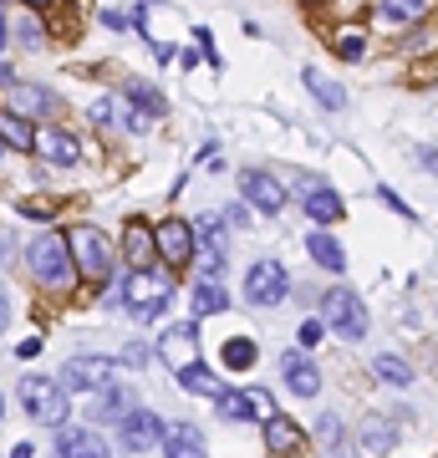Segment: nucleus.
I'll return each instance as SVG.
<instances>
[{"instance_id": "f257e3e1", "label": "nucleus", "mask_w": 438, "mask_h": 458, "mask_svg": "<svg viewBox=\"0 0 438 458\" xmlns=\"http://www.w3.org/2000/svg\"><path fill=\"white\" fill-rule=\"evenodd\" d=\"M31 276L51 291H72L77 285V260H72V245H66V234H36L31 240Z\"/></svg>"}, {"instance_id": "f03ea898", "label": "nucleus", "mask_w": 438, "mask_h": 458, "mask_svg": "<svg viewBox=\"0 0 438 458\" xmlns=\"http://www.w3.org/2000/svg\"><path fill=\"white\" fill-rule=\"evenodd\" d=\"M123 301H128V311L138 327L148 321H159L168 311V301H174V280L163 276V270H133L128 285H123Z\"/></svg>"}, {"instance_id": "7ed1b4c3", "label": "nucleus", "mask_w": 438, "mask_h": 458, "mask_svg": "<svg viewBox=\"0 0 438 458\" xmlns=\"http://www.w3.org/2000/svg\"><path fill=\"white\" fill-rule=\"evenodd\" d=\"M21 408L31 412L41 428H62L72 412V393H66L56 377H26L21 382Z\"/></svg>"}, {"instance_id": "20e7f679", "label": "nucleus", "mask_w": 438, "mask_h": 458, "mask_svg": "<svg viewBox=\"0 0 438 458\" xmlns=\"http://www.w3.org/2000/svg\"><path fill=\"white\" fill-rule=\"evenodd\" d=\"M66 245H72V260H77V276L87 280H107L113 276V245L102 240V229L98 225H77L72 234H66Z\"/></svg>"}, {"instance_id": "39448f33", "label": "nucleus", "mask_w": 438, "mask_h": 458, "mask_svg": "<svg viewBox=\"0 0 438 458\" xmlns=\"http://www.w3.org/2000/svg\"><path fill=\"white\" fill-rule=\"evenodd\" d=\"M322 321L337 336H347V342H362L367 336V311H362V295L347 291V285H337V291L322 295Z\"/></svg>"}, {"instance_id": "423d86ee", "label": "nucleus", "mask_w": 438, "mask_h": 458, "mask_svg": "<svg viewBox=\"0 0 438 458\" xmlns=\"http://www.w3.org/2000/svg\"><path fill=\"white\" fill-rule=\"evenodd\" d=\"M286 291H291V280H286V265L280 260L250 265V276H245V301H250V306H280Z\"/></svg>"}, {"instance_id": "0eeeda50", "label": "nucleus", "mask_w": 438, "mask_h": 458, "mask_svg": "<svg viewBox=\"0 0 438 458\" xmlns=\"http://www.w3.org/2000/svg\"><path fill=\"white\" fill-rule=\"evenodd\" d=\"M117 377V361L107 357H72L62 367V387L66 393H102V387H113Z\"/></svg>"}, {"instance_id": "6e6552de", "label": "nucleus", "mask_w": 438, "mask_h": 458, "mask_svg": "<svg viewBox=\"0 0 438 458\" xmlns=\"http://www.w3.org/2000/svg\"><path fill=\"white\" fill-rule=\"evenodd\" d=\"M214 408H219L225 423H245V418H271L276 403H271V393H260V387H225V393L214 397Z\"/></svg>"}, {"instance_id": "1a4fd4ad", "label": "nucleus", "mask_w": 438, "mask_h": 458, "mask_svg": "<svg viewBox=\"0 0 438 458\" xmlns=\"http://www.w3.org/2000/svg\"><path fill=\"white\" fill-rule=\"evenodd\" d=\"M117 443L128 448V454H148L153 443H163V418L148 408H133L123 423H117Z\"/></svg>"}, {"instance_id": "9d476101", "label": "nucleus", "mask_w": 438, "mask_h": 458, "mask_svg": "<svg viewBox=\"0 0 438 458\" xmlns=\"http://www.w3.org/2000/svg\"><path fill=\"white\" fill-rule=\"evenodd\" d=\"M153 240H159V255L163 265H189L194 260V225H184V219H163L159 229H153Z\"/></svg>"}, {"instance_id": "9b49d317", "label": "nucleus", "mask_w": 438, "mask_h": 458, "mask_svg": "<svg viewBox=\"0 0 438 458\" xmlns=\"http://www.w3.org/2000/svg\"><path fill=\"white\" fill-rule=\"evenodd\" d=\"M240 194H245V204H255L260 214H280L286 209V189H280L271 174H260V168H245L240 174Z\"/></svg>"}, {"instance_id": "f8f14e48", "label": "nucleus", "mask_w": 438, "mask_h": 458, "mask_svg": "<svg viewBox=\"0 0 438 458\" xmlns=\"http://www.w3.org/2000/svg\"><path fill=\"white\" fill-rule=\"evenodd\" d=\"M194 245L204 250V276H225V225H219V214H199L194 219Z\"/></svg>"}, {"instance_id": "ddd939ff", "label": "nucleus", "mask_w": 438, "mask_h": 458, "mask_svg": "<svg viewBox=\"0 0 438 458\" xmlns=\"http://www.w3.org/2000/svg\"><path fill=\"white\" fill-rule=\"evenodd\" d=\"M159 352H163V361H168L174 372L194 367V361H199V327H194V321L168 327V331H163V342H159Z\"/></svg>"}, {"instance_id": "4468645a", "label": "nucleus", "mask_w": 438, "mask_h": 458, "mask_svg": "<svg viewBox=\"0 0 438 458\" xmlns=\"http://www.w3.org/2000/svg\"><path fill=\"white\" fill-rule=\"evenodd\" d=\"M5 107L21 117H47V113H56V92L36 87V82H5Z\"/></svg>"}, {"instance_id": "2eb2a0df", "label": "nucleus", "mask_w": 438, "mask_h": 458, "mask_svg": "<svg viewBox=\"0 0 438 458\" xmlns=\"http://www.w3.org/2000/svg\"><path fill=\"white\" fill-rule=\"evenodd\" d=\"M56 458H113V448L102 443L98 428H66L56 433Z\"/></svg>"}, {"instance_id": "dca6fc26", "label": "nucleus", "mask_w": 438, "mask_h": 458, "mask_svg": "<svg viewBox=\"0 0 438 458\" xmlns=\"http://www.w3.org/2000/svg\"><path fill=\"white\" fill-rule=\"evenodd\" d=\"M280 377H286V387H291L296 397L322 393V372H316V361L301 357V352H286V357H280Z\"/></svg>"}, {"instance_id": "f3484780", "label": "nucleus", "mask_w": 438, "mask_h": 458, "mask_svg": "<svg viewBox=\"0 0 438 458\" xmlns=\"http://www.w3.org/2000/svg\"><path fill=\"white\" fill-rule=\"evenodd\" d=\"M210 448H204V433H199L194 423H174L163 428V458H204Z\"/></svg>"}, {"instance_id": "a211bd4d", "label": "nucleus", "mask_w": 438, "mask_h": 458, "mask_svg": "<svg viewBox=\"0 0 438 458\" xmlns=\"http://www.w3.org/2000/svg\"><path fill=\"white\" fill-rule=\"evenodd\" d=\"M36 153H41V158H47L51 168H72L82 158V148H77V138H72V132H41V138H36Z\"/></svg>"}, {"instance_id": "6ab92c4d", "label": "nucleus", "mask_w": 438, "mask_h": 458, "mask_svg": "<svg viewBox=\"0 0 438 458\" xmlns=\"http://www.w3.org/2000/svg\"><path fill=\"white\" fill-rule=\"evenodd\" d=\"M265 448H271L276 458L296 454V448H301V423H291V418L271 412V418H265Z\"/></svg>"}, {"instance_id": "aec40b11", "label": "nucleus", "mask_w": 438, "mask_h": 458, "mask_svg": "<svg viewBox=\"0 0 438 458\" xmlns=\"http://www.w3.org/2000/svg\"><path fill=\"white\" fill-rule=\"evenodd\" d=\"M301 82H306V92H311L316 102H322L326 113H341V107H347V92H341V82H331L326 72H316V66H306V72H301Z\"/></svg>"}, {"instance_id": "412c9836", "label": "nucleus", "mask_w": 438, "mask_h": 458, "mask_svg": "<svg viewBox=\"0 0 438 458\" xmlns=\"http://www.w3.org/2000/svg\"><path fill=\"white\" fill-rule=\"evenodd\" d=\"M123 250H128L133 270H148V265H153V255H159V240H153V229H143L138 219H133L128 234H123Z\"/></svg>"}, {"instance_id": "4be33fe9", "label": "nucleus", "mask_w": 438, "mask_h": 458, "mask_svg": "<svg viewBox=\"0 0 438 458\" xmlns=\"http://www.w3.org/2000/svg\"><path fill=\"white\" fill-rule=\"evenodd\" d=\"M306 250H311V260L322 265V270H331V276H341V270H347V250H341V240H331L326 229L306 234Z\"/></svg>"}, {"instance_id": "5701e85b", "label": "nucleus", "mask_w": 438, "mask_h": 458, "mask_svg": "<svg viewBox=\"0 0 438 458\" xmlns=\"http://www.w3.org/2000/svg\"><path fill=\"white\" fill-rule=\"evenodd\" d=\"M123 98H128L133 113H143V117H163V113H168V98H163L153 82H138V77L128 82V92H123Z\"/></svg>"}, {"instance_id": "b1692460", "label": "nucleus", "mask_w": 438, "mask_h": 458, "mask_svg": "<svg viewBox=\"0 0 438 458\" xmlns=\"http://www.w3.org/2000/svg\"><path fill=\"white\" fill-rule=\"evenodd\" d=\"M341 209H347V204H341L337 189H322V183H316V189H306V214H311V225H331V219H341Z\"/></svg>"}, {"instance_id": "393cba45", "label": "nucleus", "mask_w": 438, "mask_h": 458, "mask_svg": "<svg viewBox=\"0 0 438 458\" xmlns=\"http://www.w3.org/2000/svg\"><path fill=\"white\" fill-rule=\"evenodd\" d=\"M0 143L5 148H36V132H31V117H21V113H0Z\"/></svg>"}, {"instance_id": "a878e982", "label": "nucleus", "mask_w": 438, "mask_h": 458, "mask_svg": "<svg viewBox=\"0 0 438 458\" xmlns=\"http://www.w3.org/2000/svg\"><path fill=\"white\" fill-rule=\"evenodd\" d=\"M316 443H322V458H352V448H347V433H341V418H331V412L316 423Z\"/></svg>"}, {"instance_id": "bb28decb", "label": "nucleus", "mask_w": 438, "mask_h": 458, "mask_svg": "<svg viewBox=\"0 0 438 458\" xmlns=\"http://www.w3.org/2000/svg\"><path fill=\"white\" fill-rule=\"evenodd\" d=\"M229 306V295H225V280H214V276H204L194 285V316H214V311H225Z\"/></svg>"}, {"instance_id": "cd10ccee", "label": "nucleus", "mask_w": 438, "mask_h": 458, "mask_svg": "<svg viewBox=\"0 0 438 458\" xmlns=\"http://www.w3.org/2000/svg\"><path fill=\"white\" fill-rule=\"evenodd\" d=\"M128 412H133V393H128V387H102V393H98V412H92V418H113V423H123Z\"/></svg>"}, {"instance_id": "c85d7f7f", "label": "nucleus", "mask_w": 438, "mask_h": 458, "mask_svg": "<svg viewBox=\"0 0 438 458\" xmlns=\"http://www.w3.org/2000/svg\"><path fill=\"white\" fill-rule=\"evenodd\" d=\"M179 382L189 387V393H199V397H219V393H225V387H219V377H214L210 367H204V361H194V367H184V372H179Z\"/></svg>"}, {"instance_id": "c756f323", "label": "nucleus", "mask_w": 438, "mask_h": 458, "mask_svg": "<svg viewBox=\"0 0 438 458\" xmlns=\"http://www.w3.org/2000/svg\"><path fill=\"white\" fill-rule=\"evenodd\" d=\"M392 443H398V428H392V423H382V418H373V423L362 428V448H367V454H377V458H382V454L392 448Z\"/></svg>"}, {"instance_id": "7c9ffc66", "label": "nucleus", "mask_w": 438, "mask_h": 458, "mask_svg": "<svg viewBox=\"0 0 438 458\" xmlns=\"http://www.w3.org/2000/svg\"><path fill=\"white\" fill-rule=\"evenodd\" d=\"M373 372L388 382V387H408L413 382V367H408L403 357H373Z\"/></svg>"}, {"instance_id": "2f4dec72", "label": "nucleus", "mask_w": 438, "mask_h": 458, "mask_svg": "<svg viewBox=\"0 0 438 458\" xmlns=\"http://www.w3.org/2000/svg\"><path fill=\"white\" fill-rule=\"evenodd\" d=\"M423 11H428V0H382V21H398V26L423 21Z\"/></svg>"}, {"instance_id": "473e14b6", "label": "nucleus", "mask_w": 438, "mask_h": 458, "mask_svg": "<svg viewBox=\"0 0 438 458\" xmlns=\"http://www.w3.org/2000/svg\"><path fill=\"white\" fill-rule=\"evenodd\" d=\"M225 367H235V372H250V367H255V342H250V336H235V342L225 346Z\"/></svg>"}, {"instance_id": "72a5a7b5", "label": "nucleus", "mask_w": 438, "mask_h": 458, "mask_svg": "<svg viewBox=\"0 0 438 458\" xmlns=\"http://www.w3.org/2000/svg\"><path fill=\"white\" fill-rule=\"evenodd\" d=\"M87 117H92L98 128H107V123H113V117H117V107H113V102H107V98H98V102H92V107H87Z\"/></svg>"}, {"instance_id": "f704fd0d", "label": "nucleus", "mask_w": 438, "mask_h": 458, "mask_svg": "<svg viewBox=\"0 0 438 458\" xmlns=\"http://www.w3.org/2000/svg\"><path fill=\"white\" fill-rule=\"evenodd\" d=\"M123 367H138V372H143V367H148V346H143V342H133L128 352H123Z\"/></svg>"}, {"instance_id": "c9c22d12", "label": "nucleus", "mask_w": 438, "mask_h": 458, "mask_svg": "<svg viewBox=\"0 0 438 458\" xmlns=\"http://www.w3.org/2000/svg\"><path fill=\"white\" fill-rule=\"evenodd\" d=\"M98 21H102V26H107V31H128V26H133V21L123 16V11H102Z\"/></svg>"}, {"instance_id": "e433bc0d", "label": "nucleus", "mask_w": 438, "mask_h": 458, "mask_svg": "<svg viewBox=\"0 0 438 458\" xmlns=\"http://www.w3.org/2000/svg\"><path fill=\"white\" fill-rule=\"evenodd\" d=\"M337 51H341V56H352V62H357V56H362V36H357V31H352V36H341V41H337Z\"/></svg>"}, {"instance_id": "4c0bfd02", "label": "nucleus", "mask_w": 438, "mask_h": 458, "mask_svg": "<svg viewBox=\"0 0 438 458\" xmlns=\"http://www.w3.org/2000/svg\"><path fill=\"white\" fill-rule=\"evenodd\" d=\"M322 342V321H306V327H301V346H316Z\"/></svg>"}, {"instance_id": "58836bf2", "label": "nucleus", "mask_w": 438, "mask_h": 458, "mask_svg": "<svg viewBox=\"0 0 438 458\" xmlns=\"http://www.w3.org/2000/svg\"><path fill=\"white\" fill-rule=\"evenodd\" d=\"M377 199H382V204H388V209H398V214H413V209H408V204H403V199L392 194V189H377Z\"/></svg>"}, {"instance_id": "ea45409f", "label": "nucleus", "mask_w": 438, "mask_h": 458, "mask_svg": "<svg viewBox=\"0 0 438 458\" xmlns=\"http://www.w3.org/2000/svg\"><path fill=\"white\" fill-rule=\"evenodd\" d=\"M199 47H204V56H210V66H219V51H214V36L199 31Z\"/></svg>"}, {"instance_id": "a19ab883", "label": "nucleus", "mask_w": 438, "mask_h": 458, "mask_svg": "<svg viewBox=\"0 0 438 458\" xmlns=\"http://www.w3.org/2000/svg\"><path fill=\"white\" fill-rule=\"evenodd\" d=\"M11 327V295H5V285H0V331Z\"/></svg>"}, {"instance_id": "79ce46f5", "label": "nucleus", "mask_w": 438, "mask_h": 458, "mask_svg": "<svg viewBox=\"0 0 438 458\" xmlns=\"http://www.w3.org/2000/svg\"><path fill=\"white\" fill-rule=\"evenodd\" d=\"M21 214H31V219H47V204H36V199H26V204H21Z\"/></svg>"}, {"instance_id": "37998d69", "label": "nucleus", "mask_w": 438, "mask_h": 458, "mask_svg": "<svg viewBox=\"0 0 438 458\" xmlns=\"http://www.w3.org/2000/svg\"><path fill=\"white\" fill-rule=\"evenodd\" d=\"M418 164H423V168H434V174H438V148H418Z\"/></svg>"}, {"instance_id": "c03bdc74", "label": "nucleus", "mask_w": 438, "mask_h": 458, "mask_svg": "<svg viewBox=\"0 0 438 458\" xmlns=\"http://www.w3.org/2000/svg\"><path fill=\"white\" fill-rule=\"evenodd\" d=\"M5 36H11V26H5V11H0V47H5Z\"/></svg>"}, {"instance_id": "a18cd8bd", "label": "nucleus", "mask_w": 438, "mask_h": 458, "mask_svg": "<svg viewBox=\"0 0 438 458\" xmlns=\"http://www.w3.org/2000/svg\"><path fill=\"white\" fill-rule=\"evenodd\" d=\"M11 458H31V448H26V443H16V454H11Z\"/></svg>"}, {"instance_id": "49530a36", "label": "nucleus", "mask_w": 438, "mask_h": 458, "mask_svg": "<svg viewBox=\"0 0 438 458\" xmlns=\"http://www.w3.org/2000/svg\"><path fill=\"white\" fill-rule=\"evenodd\" d=\"M0 82H16V77H11V66L0 62Z\"/></svg>"}, {"instance_id": "de8ad7c7", "label": "nucleus", "mask_w": 438, "mask_h": 458, "mask_svg": "<svg viewBox=\"0 0 438 458\" xmlns=\"http://www.w3.org/2000/svg\"><path fill=\"white\" fill-rule=\"evenodd\" d=\"M26 5H51V0H26Z\"/></svg>"}, {"instance_id": "09e8293b", "label": "nucleus", "mask_w": 438, "mask_h": 458, "mask_svg": "<svg viewBox=\"0 0 438 458\" xmlns=\"http://www.w3.org/2000/svg\"><path fill=\"white\" fill-rule=\"evenodd\" d=\"M0 153H5V143H0Z\"/></svg>"}, {"instance_id": "8fccbe9b", "label": "nucleus", "mask_w": 438, "mask_h": 458, "mask_svg": "<svg viewBox=\"0 0 438 458\" xmlns=\"http://www.w3.org/2000/svg\"><path fill=\"white\" fill-rule=\"evenodd\" d=\"M0 412H5V403H0Z\"/></svg>"}]
</instances>
